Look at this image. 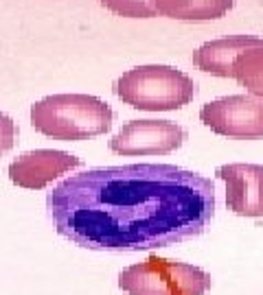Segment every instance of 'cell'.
Masks as SVG:
<instances>
[{
    "label": "cell",
    "instance_id": "cell-7",
    "mask_svg": "<svg viewBox=\"0 0 263 295\" xmlns=\"http://www.w3.org/2000/svg\"><path fill=\"white\" fill-rule=\"evenodd\" d=\"M215 175L226 186V205L239 217H263V164H224Z\"/></svg>",
    "mask_w": 263,
    "mask_h": 295
},
{
    "label": "cell",
    "instance_id": "cell-10",
    "mask_svg": "<svg viewBox=\"0 0 263 295\" xmlns=\"http://www.w3.org/2000/svg\"><path fill=\"white\" fill-rule=\"evenodd\" d=\"M156 11L173 20H217L233 9L235 0H154Z\"/></svg>",
    "mask_w": 263,
    "mask_h": 295
},
{
    "label": "cell",
    "instance_id": "cell-3",
    "mask_svg": "<svg viewBox=\"0 0 263 295\" xmlns=\"http://www.w3.org/2000/svg\"><path fill=\"white\" fill-rule=\"evenodd\" d=\"M197 88L186 72L173 66H136L114 81V94L134 110L173 112L193 101Z\"/></svg>",
    "mask_w": 263,
    "mask_h": 295
},
{
    "label": "cell",
    "instance_id": "cell-12",
    "mask_svg": "<svg viewBox=\"0 0 263 295\" xmlns=\"http://www.w3.org/2000/svg\"><path fill=\"white\" fill-rule=\"evenodd\" d=\"M101 4L123 18H154L158 13L154 0H101Z\"/></svg>",
    "mask_w": 263,
    "mask_h": 295
},
{
    "label": "cell",
    "instance_id": "cell-1",
    "mask_svg": "<svg viewBox=\"0 0 263 295\" xmlns=\"http://www.w3.org/2000/svg\"><path fill=\"white\" fill-rule=\"evenodd\" d=\"M55 229L95 251H149L195 238L215 214V184L173 164L77 173L46 197Z\"/></svg>",
    "mask_w": 263,
    "mask_h": 295
},
{
    "label": "cell",
    "instance_id": "cell-4",
    "mask_svg": "<svg viewBox=\"0 0 263 295\" xmlns=\"http://www.w3.org/2000/svg\"><path fill=\"white\" fill-rule=\"evenodd\" d=\"M119 287L128 295H204L213 287V278L182 260L149 256L121 271Z\"/></svg>",
    "mask_w": 263,
    "mask_h": 295
},
{
    "label": "cell",
    "instance_id": "cell-6",
    "mask_svg": "<svg viewBox=\"0 0 263 295\" xmlns=\"http://www.w3.org/2000/svg\"><path fill=\"white\" fill-rule=\"evenodd\" d=\"M186 129L173 120H130L110 140V151L119 156H164L182 147Z\"/></svg>",
    "mask_w": 263,
    "mask_h": 295
},
{
    "label": "cell",
    "instance_id": "cell-13",
    "mask_svg": "<svg viewBox=\"0 0 263 295\" xmlns=\"http://www.w3.org/2000/svg\"><path fill=\"white\" fill-rule=\"evenodd\" d=\"M18 138V127L7 114L0 112V156L7 151H11L13 144H16Z\"/></svg>",
    "mask_w": 263,
    "mask_h": 295
},
{
    "label": "cell",
    "instance_id": "cell-9",
    "mask_svg": "<svg viewBox=\"0 0 263 295\" xmlns=\"http://www.w3.org/2000/svg\"><path fill=\"white\" fill-rule=\"evenodd\" d=\"M263 37L257 35H228L206 42L193 53V66L215 77H233V64L239 53L261 46Z\"/></svg>",
    "mask_w": 263,
    "mask_h": 295
},
{
    "label": "cell",
    "instance_id": "cell-11",
    "mask_svg": "<svg viewBox=\"0 0 263 295\" xmlns=\"http://www.w3.org/2000/svg\"><path fill=\"white\" fill-rule=\"evenodd\" d=\"M233 77L250 94L263 96V44L237 55L233 64Z\"/></svg>",
    "mask_w": 263,
    "mask_h": 295
},
{
    "label": "cell",
    "instance_id": "cell-2",
    "mask_svg": "<svg viewBox=\"0 0 263 295\" xmlns=\"http://www.w3.org/2000/svg\"><path fill=\"white\" fill-rule=\"evenodd\" d=\"M114 112L90 94H51L31 105V125L55 140H86L105 134Z\"/></svg>",
    "mask_w": 263,
    "mask_h": 295
},
{
    "label": "cell",
    "instance_id": "cell-5",
    "mask_svg": "<svg viewBox=\"0 0 263 295\" xmlns=\"http://www.w3.org/2000/svg\"><path fill=\"white\" fill-rule=\"evenodd\" d=\"M200 120L226 138H263V96L233 94L215 98L200 110Z\"/></svg>",
    "mask_w": 263,
    "mask_h": 295
},
{
    "label": "cell",
    "instance_id": "cell-8",
    "mask_svg": "<svg viewBox=\"0 0 263 295\" xmlns=\"http://www.w3.org/2000/svg\"><path fill=\"white\" fill-rule=\"evenodd\" d=\"M81 160L66 151L53 149H37V151L22 153L9 164V180L20 188L40 190L49 186L53 180L66 175L68 171L77 168Z\"/></svg>",
    "mask_w": 263,
    "mask_h": 295
}]
</instances>
